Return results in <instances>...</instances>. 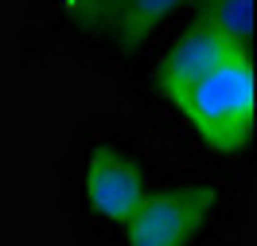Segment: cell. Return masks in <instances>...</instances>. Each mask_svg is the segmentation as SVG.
Masks as SVG:
<instances>
[{
  "mask_svg": "<svg viewBox=\"0 0 257 246\" xmlns=\"http://www.w3.org/2000/svg\"><path fill=\"white\" fill-rule=\"evenodd\" d=\"M172 133L218 164H238L253 141V55L230 51L203 74L148 102Z\"/></svg>",
  "mask_w": 257,
  "mask_h": 246,
  "instance_id": "cell-2",
  "label": "cell"
},
{
  "mask_svg": "<svg viewBox=\"0 0 257 246\" xmlns=\"http://www.w3.org/2000/svg\"><path fill=\"white\" fill-rule=\"evenodd\" d=\"M113 0H32V24L51 47L86 51Z\"/></svg>",
  "mask_w": 257,
  "mask_h": 246,
  "instance_id": "cell-5",
  "label": "cell"
},
{
  "mask_svg": "<svg viewBox=\"0 0 257 246\" xmlns=\"http://www.w3.org/2000/svg\"><path fill=\"white\" fill-rule=\"evenodd\" d=\"M160 172V160L133 125L101 117L82 125L70 141L63 160V203L86 238L109 246Z\"/></svg>",
  "mask_w": 257,
  "mask_h": 246,
  "instance_id": "cell-1",
  "label": "cell"
},
{
  "mask_svg": "<svg viewBox=\"0 0 257 246\" xmlns=\"http://www.w3.org/2000/svg\"><path fill=\"white\" fill-rule=\"evenodd\" d=\"M238 227L230 168H164L109 246H226Z\"/></svg>",
  "mask_w": 257,
  "mask_h": 246,
  "instance_id": "cell-3",
  "label": "cell"
},
{
  "mask_svg": "<svg viewBox=\"0 0 257 246\" xmlns=\"http://www.w3.org/2000/svg\"><path fill=\"white\" fill-rule=\"evenodd\" d=\"M191 16L207 24L214 35H222L226 43L253 47V0H207Z\"/></svg>",
  "mask_w": 257,
  "mask_h": 246,
  "instance_id": "cell-6",
  "label": "cell"
},
{
  "mask_svg": "<svg viewBox=\"0 0 257 246\" xmlns=\"http://www.w3.org/2000/svg\"><path fill=\"white\" fill-rule=\"evenodd\" d=\"M203 4H207V0H187V16H191V12H199Z\"/></svg>",
  "mask_w": 257,
  "mask_h": 246,
  "instance_id": "cell-7",
  "label": "cell"
},
{
  "mask_svg": "<svg viewBox=\"0 0 257 246\" xmlns=\"http://www.w3.org/2000/svg\"><path fill=\"white\" fill-rule=\"evenodd\" d=\"M187 16V0H113L82 55L101 66H133Z\"/></svg>",
  "mask_w": 257,
  "mask_h": 246,
  "instance_id": "cell-4",
  "label": "cell"
}]
</instances>
